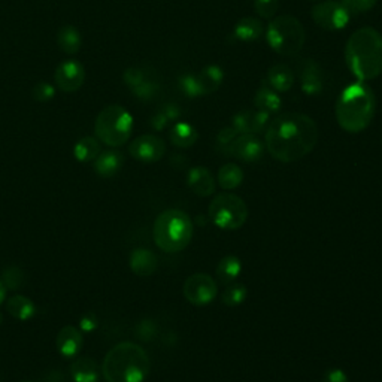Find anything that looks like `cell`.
Segmentation results:
<instances>
[{"label":"cell","mask_w":382,"mask_h":382,"mask_svg":"<svg viewBox=\"0 0 382 382\" xmlns=\"http://www.w3.org/2000/svg\"><path fill=\"white\" fill-rule=\"evenodd\" d=\"M270 114L265 113V110L260 109H243L241 113H238L231 120V127L235 129L239 134L245 133H251V134H258L262 132H266Z\"/></svg>","instance_id":"5bb4252c"},{"label":"cell","mask_w":382,"mask_h":382,"mask_svg":"<svg viewBox=\"0 0 382 382\" xmlns=\"http://www.w3.org/2000/svg\"><path fill=\"white\" fill-rule=\"evenodd\" d=\"M2 281L6 288L18 290L24 284V274L23 270L17 266H9L4 269L2 272Z\"/></svg>","instance_id":"d6a6232c"},{"label":"cell","mask_w":382,"mask_h":382,"mask_svg":"<svg viewBox=\"0 0 382 382\" xmlns=\"http://www.w3.org/2000/svg\"><path fill=\"white\" fill-rule=\"evenodd\" d=\"M32 93H33V97L38 102H48V101H51V98L54 97L56 90H54V87H53L51 84L39 82V84L34 85Z\"/></svg>","instance_id":"74e56055"},{"label":"cell","mask_w":382,"mask_h":382,"mask_svg":"<svg viewBox=\"0 0 382 382\" xmlns=\"http://www.w3.org/2000/svg\"><path fill=\"white\" fill-rule=\"evenodd\" d=\"M193 231L194 226L189 214L179 209H167L155 218L153 238L160 250L167 254H177L190 245Z\"/></svg>","instance_id":"5b68a950"},{"label":"cell","mask_w":382,"mask_h":382,"mask_svg":"<svg viewBox=\"0 0 382 382\" xmlns=\"http://www.w3.org/2000/svg\"><path fill=\"white\" fill-rule=\"evenodd\" d=\"M169 118L166 117V114L163 113V110L162 109H160L158 110V113L151 118V127L154 129V130H163L167 125H169Z\"/></svg>","instance_id":"ab89813d"},{"label":"cell","mask_w":382,"mask_h":382,"mask_svg":"<svg viewBox=\"0 0 382 382\" xmlns=\"http://www.w3.org/2000/svg\"><path fill=\"white\" fill-rule=\"evenodd\" d=\"M187 186L194 194L200 196V197L212 196L215 193V189H217L215 178L212 177L211 170L203 167V166L191 167L189 170Z\"/></svg>","instance_id":"e0dca14e"},{"label":"cell","mask_w":382,"mask_h":382,"mask_svg":"<svg viewBox=\"0 0 382 382\" xmlns=\"http://www.w3.org/2000/svg\"><path fill=\"white\" fill-rule=\"evenodd\" d=\"M184 298L194 306L212 303L218 294L217 281L206 274H194L184 282Z\"/></svg>","instance_id":"30bf717a"},{"label":"cell","mask_w":382,"mask_h":382,"mask_svg":"<svg viewBox=\"0 0 382 382\" xmlns=\"http://www.w3.org/2000/svg\"><path fill=\"white\" fill-rule=\"evenodd\" d=\"M267 82L275 91L286 93L293 87L294 73L287 65L276 63L267 70Z\"/></svg>","instance_id":"7402d4cb"},{"label":"cell","mask_w":382,"mask_h":382,"mask_svg":"<svg viewBox=\"0 0 382 382\" xmlns=\"http://www.w3.org/2000/svg\"><path fill=\"white\" fill-rule=\"evenodd\" d=\"M246 295H248V288L241 284V282H233L221 294V300H223L226 306H239L245 302Z\"/></svg>","instance_id":"1f68e13d"},{"label":"cell","mask_w":382,"mask_h":382,"mask_svg":"<svg viewBox=\"0 0 382 382\" xmlns=\"http://www.w3.org/2000/svg\"><path fill=\"white\" fill-rule=\"evenodd\" d=\"M376 110L372 89L363 81L348 85L336 102L338 125L348 133H360L369 127Z\"/></svg>","instance_id":"3957f363"},{"label":"cell","mask_w":382,"mask_h":382,"mask_svg":"<svg viewBox=\"0 0 382 382\" xmlns=\"http://www.w3.org/2000/svg\"><path fill=\"white\" fill-rule=\"evenodd\" d=\"M129 265H130V269L134 275L150 276L155 272L157 267H158V258L150 250L138 248L130 254Z\"/></svg>","instance_id":"d6986e66"},{"label":"cell","mask_w":382,"mask_h":382,"mask_svg":"<svg viewBox=\"0 0 382 382\" xmlns=\"http://www.w3.org/2000/svg\"><path fill=\"white\" fill-rule=\"evenodd\" d=\"M82 345H84V338L79 329L73 326H65L58 331L57 350L63 357H68V359L75 357L81 351Z\"/></svg>","instance_id":"ac0fdd59"},{"label":"cell","mask_w":382,"mask_h":382,"mask_svg":"<svg viewBox=\"0 0 382 382\" xmlns=\"http://www.w3.org/2000/svg\"><path fill=\"white\" fill-rule=\"evenodd\" d=\"M8 312L20 319V321H27V319L33 318L34 314H36V306L34 303L26 298V295H21V294H15L12 295V298L8 300Z\"/></svg>","instance_id":"4316f807"},{"label":"cell","mask_w":382,"mask_h":382,"mask_svg":"<svg viewBox=\"0 0 382 382\" xmlns=\"http://www.w3.org/2000/svg\"><path fill=\"white\" fill-rule=\"evenodd\" d=\"M133 130V118L120 105L106 106L96 118L94 132L98 141L109 146H121L125 145Z\"/></svg>","instance_id":"52a82bcc"},{"label":"cell","mask_w":382,"mask_h":382,"mask_svg":"<svg viewBox=\"0 0 382 382\" xmlns=\"http://www.w3.org/2000/svg\"><path fill=\"white\" fill-rule=\"evenodd\" d=\"M312 20L324 30H340L347 27L351 14L340 2L336 0H324L312 8Z\"/></svg>","instance_id":"8fae6325"},{"label":"cell","mask_w":382,"mask_h":382,"mask_svg":"<svg viewBox=\"0 0 382 382\" xmlns=\"http://www.w3.org/2000/svg\"><path fill=\"white\" fill-rule=\"evenodd\" d=\"M323 382H350V379L342 369H330L329 372H326Z\"/></svg>","instance_id":"f35d334b"},{"label":"cell","mask_w":382,"mask_h":382,"mask_svg":"<svg viewBox=\"0 0 382 382\" xmlns=\"http://www.w3.org/2000/svg\"><path fill=\"white\" fill-rule=\"evenodd\" d=\"M208 215L221 230H238L248 219V206L236 194L221 193L209 203Z\"/></svg>","instance_id":"ba28073f"},{"label":"cell","mask_w":382,"mask_h":382,"mask_svg":"<svg viewBox=\"0 0 382 382\" xmlns=\"http://www.w3.org/2000/svg\"><path fill=\"white\" fill-rule=\"evenodd\" d=\"M150 367V357L141 345L121 342L105 355L102 376L106 382H144Z\"/></svg>","instance_id":"277c9868"},{"label":"cell","mask_w":382,"mask_h":382,"mask_svg":"<svg viewBox=\"0 0 382 382\" xmlns=\"http://www.w3.org/2000/svg\"><path fill=\"white\" fill-rule=\"evenodd\" d=\"M263 32H265L263 23L254 17H245L239 20L236 23L235 30H233L235 38L242 42H253L260 39L263 36Z\"/></svg>","instance_id":"603a6c76"},{"label":"cell","mask_w":382,"mask_h":382,"mask_svg":"<svg viewBox=\"0 0 382 382\" xmlns=\"http://www.w3.org/2000/svg\"><path fill=\"white\" fill-rule=\"evenodd\" d=\"M243 182V172L235 163H227L218 170V184L224 190H235Z\"/></svg>","instance_id":"f546056e"},{"label":"cell","mask_w":382,"mask_h":382,"mask_svg":"<svg viewBox=\"0 0 382 382\" xmlns=\"http://www.w3.org/2000/svg\"><path fill=\"white\" fill-rule=\"evenodd\" d=\"M169 138L170 142L178 148H190L196 144L199 134H197L196 129L189 125V122H178V125L172 127Z\"/></svg>","instance_id":"83f0119b"},{"label":"cell","mask_w":382,"mask_h":382,"mask_svg":"<svg viewBox=\"0 0 382 382\" xmlns=\"http://www.w3.org/2000/svg\"><path fill=\"white\" fill-rule=\"evenodd\" d=\"M125 163V157L120 151L109 150L102 154H98L94 162V170L98 177L110 178L117 175Z\"/></svg>","instance_id":"ffe728a7"},{"label":"cell","mask_w":382,"mask_h":382,"mask_svg":"<svg viewBox=\"0 0 382 382\" xmlns=\"http://www.w3.org/2000/svg\"><path fill=\"white\" fill-rule=\"evenodd\" d=\"M179 89L182 90L184 94H187L189 97H200V89L199 84H197V77L193 75V73H187V75H182L179 78Z\"/></svg>","instance_id":"8d00e7d4"},{"label":"cell","mask_w":382,"mask_h":382,"mask_svg":"<svg viewBox=\"0 0 382 382\" xmlns=\"http://www.w3.org/2000/svg\"><path fill=\"white\" fill-rule=\"evenodd\" d=\"M345 61L357 81H371L382 73V34L363 27L352 33L345 46Z\"/></svg>","instance_id":"7a4b0ae2"},{"label":"cell","mask_w":382,"mask_h":382,"mask_svg":"<svg viewBox=\"0 0 382 382\" xmlns=\"http://www.w3.org/2000/svg\"><path fill=\"white\" fill-rule=\"evenodd\" d=\"M122 78H125L127 87L139 101H153L160 91L158 77L151 68H129L126 69Z\"/></svg>","instance_id":"9c48e42d"},{"label":"cell","mask_w":382,"mask_h":382,"mask_svg":"<svg viewBox=\"0 0 382 382\" xmlns=\"http://www.w3.org/2000/svg\"><path fill=\"white\" fill-rule=\"evenodd\" d=\"M318 142L317 122L306 114L286 113L269 122L265 146L278 162L293 163L306 157Z\"/></svg>","instance_id":"6da1fadb"},{"label":"cell","mask_w":382,"mask_h":382,"mask_svg":"<svg viewBox=\"0 0 382 382\" xmlns=\"http://www.w3.org/2000/svg\"><path fill=\"white\" fill-rule=\"evenodd\" d=\"M257 15L265 20H272L279 8V0H254Z\"/></svg>","instance_id":"e575fe53"},{"label":"cell","mask_w":382,"mask_h":382,"mask_svg":"<svg viewBox=\"0 0 382 382\" xmlns=\"http://www.w3.org/2000/svg\"><path fill=\"white\" fill-rule=\"evenodd\" d=\"M263 153L265 145L257 138V134L245 133L238 134L236 139L233 141L229 151V157H235L245 163H255L263 157Z\"/></svg>","instance_id":"4fadbf2b"},{"label":"cell","mask_w":382,"mask_h":382,"mask_svg":"<svg viewBox=\"0 0 382 382\" xmlns=\"http://www.w3.org/2000/svg\"><path fill=\"white\" fill-rule=\"evenodd\" d=\"M57 44L66 54H77L82 45L81 34L73 26H63L58 30Z\"/></svg>","instance_id":"f1b7e54d"},{"label":"cell","mask_w":382,"mask_h":382,"mask_svg":"<svg viewBox=\"0 0 382 382\" xmlns=\"http://www.w3.org/2000/svg\"><path fill=\"white\" fill-rule=\"evenodd\" d=\"M0 324H2V315H0Z\"/></svg>","instance_id":"7bdbcfd3"},{"label":"cell","mask_w":382,"mask_h":382,"mask_svg":"<svg viewBox=\"0 0 382 382\" xmlns=\"http://www.w3.org/2000/svg\"><path fill=\"white\" fill-rule=\"evenodd\" d=\"M378 0H340V4L347 8V11L352 15L362 14V12L371 11Z\"/></svg>","instance_id":"d590c367"},{"label":"cell","mask_w":382,"mask_h":382,"mask_svg":"<svg viewBox=\"0 0 382 382\" xmlns=\"http://www.w3.org/2000/svg\"><path fill=\"white\" fill-rule=\"evenodd\" d=\"M302 90L310 96H318L324 87V72L317 61L305 58L298 68Z\"/></svg>","instance_id":"2e32d148"},{"label":"cell","mask_w":382,"mask_h":382,"mask_svg":"<svg viewBox=\"0 0 382 382\" xmlns=\"http://www.w3.org/2000/svg\"><path fill=\"white\" fill-rule=\"evenodd\" d=\"M96 326H97V321H96L94 317L87 315L81 319V330H84V331H91L96 329Z\"/></svg>","instance_id":"60d3db41"},{"label":"cell","mask_w":382,"mask_h":382,"mask_svg":"<svg viewBox=\"0 0 382 382\" xmlns=\"http://www.w3.org/2000/svg\"><path fill=\"white\" fill-rule=\"evenodd\" d=\"M26 382H30V381H26Z\"/></svg>","instance_id":"ee69618b"},{"label":"cell","mask_w":382,"mask_h":382,"mask_svg":"<svg viewBox=\"0 0 382 382\" xmlns=\"http://www.w3.org/2000/svg\"><path fill=\"white\" fill-rule=\"evenodd\" d=\"M242 274V262L236 255H226L221 258L217 266V279L223 286H229L235 282Z\"/></svg>","instance_id":"cb8c5ba5"},{"label":"cell","mask_w":382,"mask_h":382,"mask_svg":"<svg viewBox=\"0 0 382 382\" xmlns=\"http://www.w3.org/2000/svg\"><path fill=\"white\" fill-rule=\"evenodd\" d=\"M266 39L269 46L279 56L295 57L305 45L306 33L298 18L290 14H282L274 17L269 23Z\"/></svg>","instance_id":"8992f818"},{"label":"cell","mask_w":382,"mask_h":382,"mask_svg":"<svg viewBox=\"0 0 382 382\" xmlns=\"http://www.w3.org/2000/svg\"><path fill=\"white\" fill-rule=\"evenodd\" d=\"M5 299H6V287L4 284L2 278H0V305L5 302Z\"/></svg>","instance_id":"b9f144b4"},{"label":"cell","mask_w":382,"mask_h":382,"mask_svg":"<svg viewBox=\"0 0 382 382\" xmlns=\"http://www.w3.org/2000/svg\"><path fill=\"white\" fill-rule=\"evenodd\" d=\"M130 155L142 163H155L166 153V144L155 134H142L129 146Z\"/></svg>","instance_id":"7c38bea8"},{"label":"cell","mask_w":382,"mask_h":382,"mask_svg":"<svg viewBox=\"0 0 382 382\" xmlns=\"http://www.w3.org/2000/svg\"><path fill=\"white\" fill-rule=\"evenodd\" d=\"M85 79V69L77 60H66L60 63L56 70V84L65 93H72L81 89Z\"/></svg>","instance_id":"9a60e30c"},{"label":"cell","mask_w":382,"mask_h":382,"mask_svg":"<svg viewBox=\"0 0 382 382\" xmlns=\"http://www.w3.org/2000/svg\"><path fill=\"white\" fill-rule=\"evenodd\" d=\"M101 154V144L97 142L94 138H82L77 142V145L73 146V155L78 160V162L87 163L93 162V160L97 158V155Z\"/></svg>","instance_id":"4dcf8cb0"},{"label":"cell","mask_w":382,"mask_h":382,"mask_svg":"<svg viewBox=\"0 0 382 382\" xmlns=\"http://www.w3.org/2000/svg\"><path fill=\"white\" fill-rule=\"evenodd\" d=\"M102 369L90 357H81L70 366V376L75 382H98Z\"/></svg>","instance_id":"44dd1931"},{"label":"cell","mask_w":382,"mask_h":382,"mask_svg":"<svg viewBox=\"0 0 382 382\" xmlns=\"http://www.w3.org/2000/svg\"><path fill=\"white\" fill-rule=\"evenodd\" d=\"M196 77L200 89V94L202 96L212 94L219 89L221 82H223V70L215 65H211L206 66L200 73H197Z\"/></svg>","instance_id":"484cf974"},{"label":"cell","mask_w":382,"mask_h":382,"mask_svg":"<svg viewBox=\"0 0 382 382\" xmlns=\"http://www.w3.org/2000/svg\"><path fill=\"white\" fill-rule=\"evenodd\" d=\"M254 105L257 109L265 110V113L267 114H272V113H278L282 105V101L278 91H275L269 84H262L255 93Z\"/></svg>","instance_id":"d4e9b609"},{"label":"cell","mask_w":382,"mask_h":382,"mask_svg":"<svg viewBox=\"0 0 382 382\" xmlns=\"http://www.w3.org/2000/svg\"><path fill=\"white\" fill-rule=\"evenodd\" d=\"M238 132L233 129L231 126L230 127H224L223 130H219V133L217 134V141H215V146L217 150L224 154V155H229V151H230V146L233 144V141L236 139L238 136Z\"/></svg>","instance_id":"836d02e7"}]
</instances>
